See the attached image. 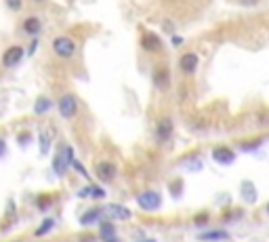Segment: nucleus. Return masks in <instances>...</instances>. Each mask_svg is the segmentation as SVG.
<instances>
[{
    "mask_svg": "<svg viewBox=\"0 0 269 242\" xmlns=\"http://www.w3.org/2000/svg\"><path fill=\"white\" fill-rule=\"evenodd\" d=\"M101 215H103V209H91V211H86V213L80 217V226L88 228V226L97 224L99 219H101Z\"/></svg>",
    "mask_w": 269,
    "mask_h": 242,
    "instance_id": "15",
    "label": "nucleus"
},
{
    "mask_svg": "<svg viewBox=\"0 0 269 242\" xmlns=\"http://www.w3.org/2000/svg\"><path fill=\"white\" fill-rule=\"evenodd\" d=\"M194 221H196V226H202V224H206L208 221V215L206 213H200L196 219H194Z\"/></svg>",
    "mask_w": 269,
    "mask_h": 242,
    "instance_id": "23",
    "label": "nucleus"
},
{
    "mask_svg": "<svg viewBox=\"0 0 269 242\" xmlns=\"http://www.w3.org/2000/svg\"><path fill=\"white\" fill-rule=\"evenodd\" d=\"M24 55H26L24 47L13 45V47H9V49L3 53V65H5L7 70H11V68H15V65H19V63H21Z\"/></svg>",
    "mask_w": 269,
    "mask_h": 242,
    "instance_id": "5",
    "label": "nucleus"
},
{
    "mask_svg": "<svg viewBox=\"0 0 269 242\" xmlns=\"http://www.w3.org/2000/svg\"><path fill=\"white\" fill-rule=\"evenodd\" d=\"M141 49L145 53H160L162 51V42H160V38L156 34L147 32V34L141 36Z\"/></svg>",
    "mask_w": 269,
    "mask_h": 242,
    "instance_id": "11",
    "label": "nucleus"
},
{
    "mask_svg": "<svg viewBox=\"0 0 269 242\" xmlns=\"http://www.w3.org/2000/svg\"><path fill=\"white\" fill-rule=\"evenodd\" d=\"M5 5L11 9V11H21V7H24V0H5Z\"/></svg>",
    "mask_w": 269,
    "mask_h": 242,
    "instance_id": "22",
    "label": "nucleus"
},
{
    "mask_svg": "<svg viewBox=\"0 0 269 242\" xmlns=\"http://www.w3.org/2000/svg\"><path fill=\"white\" fill-rule=\"evenodd\" d=\"M151 80H153V86H156V89L164 91L166 86L170 84V72H168L166 65H158V68L153 70V74H151Z\"/></svg>",
    "mask_w": 269,
    "mask_h": 242,
    "instance_id": "10",
    "label": "nucleus"
},
{
    "mask_svg": "<svg viewBox=\"0 0 269 242\" xmlns=\"http://www.w3.org/2000/svg\"><path fill=\"white\" fill-rule=\"evenodd\" d=\"M181 185H183V183H181V181H179V179H177V181L172 183V188H170V192H172V196H179V194H181Z\"/></svg>",
    "mask_w": 269,
    "mask_h": 242,
    "instance_id": "24",
    "label": "nucleus"
},
{
    "mask_svg": "<svg viewBox=\"0 0 269 242\" xmlns=\"http://www.w3.org/2000/svg\"><path fill=\"white\" fill-rule=\"evenodd\" d=\"M240 3H242V5H246V7H251V5H257L259 0H240Z\"/></svg>",
    "mask_w": 269,
    "mask_h": 242,
    "instance_id": "29",
    "label": "nucleus"
},
{
    "mask_svg": "<svg viewBox=\"0 0 269 242\" xmlns=\"http://www.w3.org/2000/svg\"><path fill=\"white\" fill-rule=\"evenodd\" d=\"M153 135H156V141H158V143L168 141V139H170V135H172V120H170L168 116L160 118V120H158V124H156Z\"/></svg>",
    "mask_w": 269,
    "mask_h": 242,
    "instance_id": "9",
    "label": "nucleus"
},
{
    "mask_svg": "<svg viewBox=\"0 0 269 242\" xmlns=\"http://www.w3.org/2000/svg\"><path fill=\"white\" fill-rule=\"evenodd\" d=\"M74 164V150L70 143H61L57 154H55V158H53V171L57 175H65L67 169H70Z\"/></svg>",
    "mask_w": 269,
    "mask_h": 242,
    "instance_id": "1",
    "label": "nucleus"
},
{
    "mask_svg": "<svg viewBox=\"0 0 269 242\" xmlns=\"http://www.w3.org/2000/svg\"><path fill=\"white\" fill-rule=\"evenodd\" d=\"M172 45H175V47L183 45V38H181V36H172Z\"/></svg>",
    "mask_w": 269,
    "mask_h": 242,
    "instance_id": "28",
    "label": "nucleus"
},
{
    "mask_svg": "<svg viewBox=\"0 0 269 242\" xmlns=\"http://www.w3.org/2000/svg\"><path fill=\"white\" fill-rule=\"evenodd\" d=\"M265 211H267V215H269V204H267V209H265Z\"/></svg>",
    "mask_w": 269,
    "mask_h": 242,
    "instance_id": "33",
    "label": "nucleus"
},
{
    "mask_svg": "<svg viewBox=\"0 0 269 242\" xmlns=\"http://www.w3.org/2000/svg\"><path fill=\"white\" fill-rule=\"evenodd\" d=\"M34 3H44V0H34Z\"/></svg>",
    "mask_w": 269,
    "mask_h": 242,
    "instance_id": "31",
    "label": "nucleus"
},
{
    "mask_svg": "<svg viewBox=\"0 0 269 242\" xmlns=\"http://www.w3.org/2000/svg\"><path fill=\"white\" fill-rule=\"evenodd\" d=\"M51 107H53V101H51L49 97H38L36 103H34V114L42 116V114H47Z\"/></svg>",
    "mask_w": 269,
    "mask_h": 242,
    "instance_id": "17",
    "label": "nucleus"
},
{
    "mask_svg": "<svg viewBox=\"0 0 269 242\" xmlns=\"http://www.w3.org/2000/svg\"><path fill=\"white\" fill-rule=\"evenodd\" d=\"M95 175H97L101 181H114L116 175H118V169H116L114 162L101 160V162H97V166H95Z\"/></svg>",
    "mask_w": 269,
    "mask_h": 242,
    "instance_id": "8",
    "label": "nucleus"
},
{
    "mask_svg": "<svg viewBox=\"0 0 269 242\" xmlns=\"http://www.w3.org/2000/svg\"><path fill=\"white\" fill-rule=\"evenodd\" d=\"M53 51H55V55L61 57V59H70V57H74V53H76V42H74V38H70V36H57V38L53 40Z\"/></svg>",
    "mask_w": 269,
    "mask_h": 242,
    "instance_id": "3",
    "label": "nucleus"
},
{
    "mask_svg": "<svg viewBox=\"0 0 269 242\" xmlns=\"http://www.w3.org/2000/svg\"><path fill=\"white\" fill-rule=\"evenodd\" d=\"M259 145H261V141H255V143H244V145H242V150H244V152H251V150H257Z\"/></svg>",
    "mask_w": 269,
    "mask_h": 242,
    "instance_id": "26",
    "label": "nucleus"
},
{
    "mask_svg": "<svg viewBox=\"0 0 269 242\" xmlns=\"http://www.w3.org/2000/svg\"><path fill=\"white\" fill-rule=\"evenodd\" d=\"M213 160L219 162V164H223V166H227V164H232V162L236 160V154H234L229 147L221 145V147H215V150H213Z\"/></svg>",
    "mask_w": 269,
    "mask_h": 242,
    "instance_id": "12",
    "label": "nucleus"
},
{
    "mask_svg": "<svg viewBox=\"0 0 269 242\" xmlns=\"http://www.w3.org/2000/svg\"><path fill=\"white\" fill-rule=\"evenodd\" d=\"M36 49H38V40L34 38V40H32V45H30V51H28V53H30V55H34V53H36Z\"/></svg>",
    "mask_w": 269,
    "mask_h": 242,
    "instance_id": "27",
    "label": "nucleus"
},
{
    "mask_svg": "<svg viewBox=\"0 0 269 242\" xmlns=\"http://www.w3.org/2000/svg\"><path fill=\"white\" fill-rule=\"evenodd\" d=\"M103 215L107 217V219H111V221H128V219L132 217V213L126 209V207H122V204H105L103 207Z\"/></svg>",
    "mask_w": 269,
    "mask_h": 242,
    "instance_id": "6",
    "label": "nucleus"
},
{
    "mask_svg": "<svg viewBox=\"0 0 269 242\" xmlns=\"http://www.w3.org/2000/svg\"><path fill=\"white\" fill-rule=\"evenodd\" d=\"M21 30H24L28 36H36L40 30H42V21H40V17H28L26 21H24V26H21Z\"/></svg>",
    "mask_w": 269,
    "mask_h": 242,
    "instance_id": "13",
    "label": "nucleus"
},
{
    "mask_svg": "<svg viewBox=\"0 0 269 242\" xmlns=\"http://www.w3.org/2000/svg\"><path fill=\"white\" fill-rule=\"evenodd\" d=\"M40 147H42V154H47L49 152V133L47 131H40Z\"/></svg>",
    "mask_w": 269,
    "mask_h": 242,
    "instance_id": "21",
    "label": "nucleus"
},
{
    "mask_svg": "<svg viewBox=\"0 0 269 242\" xmlns=\"http://www.w3.org/2000/svg\"><path fill=\"white\" fill-rule=\"evenodd\" d=\"M198 63H200V57H198V53H185V55H181L179 57V70H181L185 76H191V74H196V70H198Z\"/></svg>",
    "mask_w": 269,
    "mask_h": 242,
    "instance_id": "7",
    "label": "nucleus"
},
{
    "mask_svg": "<svg viewBox=\"0 0 269 242\" xmlns=\"http://www.w3.org/2000/svg\"><path fill=\"white\" fill-rule=\"evenodd\" d=\"M134 200H137L139 209H143L147 213H153V211H158L162 207V196L156 190H143V192H139L137 196H134Z\"/></svg>",
    "mask_w": 269,
    "mask_h": 242,
    "instance_id": "2",
    "label": "nucleus"
},
{
    "mask_svg": "<svg viewBox=\"0 0 269 242\" xmlns=\"http://www.w3.org/2000/svg\"><path fill=\"white\" fill-rule=\"evenodd\" d=\"M240 196L244 198L246 202H257V190H255V185H253V181H242V185H240Z\"/></svg>",
    "mask_w": 269,
    "mask_h": 242,
    "instance_id": "14",
    "label": "nucleus"
},
{
    "mask_svg": "<svg viewBox=\"0 0 269 242\" xmlns=\"http://www.w3.org/2000/svg\"><path fill=\"white\" fill-rule=\"evenodd\" d=\"M143 242H156V240H143Z\"/></svg>",
    "mask_w": 269,
    "mask_h": 242,
    "instance_id": "32",
    "label": "nucleus"
},
{
    "mask_svg": "<svg viewBox=\"0 0 269 242\" xmlns=\"http://www.w3.org/2000/svg\"><path fill=\"white\" fill-rule=\"evenodd\" d=\"M55 228V219H51V217H47V219H44V221L40 224V228L36 230V236L38 238H42V236H47L51 230Z\"/></svg>",
    "mask_w": 269,
    "mask_h": 242,
    "instance_id": "20",
    "label": "nucleus"
},
{
    "mask_svg": "<svg viewBox=\"0 0 269 242\" xmlns=\"http://www.w3.org/2000/svg\"><path fill=\"white\" fill-rule=\"evenodd\" d=\"M101 240H109V238H116V228L111 221H101V232H99Z\"/></svg>",
    "mask_w": 269,
    "mask_h": 242,
    "instance_id": "19",
    "label": "nucleus"
},
{
    "mask_svg": "<svg viewBox=\"0 0 269 242\" xmlns=\"http://www.w3.org/2000/svg\"><path fill=\"white\" fill-rule=\"evenodd\" d=\"M103 242H118L116 238H109V240H103Z\"/></svg>",
    "mask_w": 269,
    "mask_h": 242,
    "instance_id": "30",
    "label": "nucleus"
},
{
    "mask_svg": "<svg viewBox=\"0 0 269 242\" xmlns=\"http://www.w3.org/2000/svg\"><path fill=\"white\" fill-rule=\"evenodd\" d=\"M57 107H59V114H61L63 118H74L76 112H78V101H76V97H74L72 93H65V95L59 99Z\"/></svg>",
    "mask_w": 269,
    "mask_h": 242,
    "instance_id": "4",
    "label": "nucleus"
},
{
    "mask_svg": "<svg viewBox=\"0 0 269 242\" xmlns=\"http://www.w3.org/2000/svg\"><path fill=\"white\" fill-rule=\"evenodd\" d=\"M72 166H74V169H76L80 175H84V179H88V173H86V169H84L80 162H76V160H74V164H72Z\"/></svg>",
    "mask_w": 269,
    "mask_h": 242,
    "instance_id": "25",
    "label": "nucleus"
},
{
    "mask_svg": "<svg viewBox=\"0 0 269 242\" xmlns=\"http://www.w3.org/2000/svg\"><path fill=\"white\" fill-rule=\"evenodd\" d=\"M78 196H80V198H88V196H93V198H103L105 192H103L101 188H97V185H86V188H82V190L78 192Z\"/></svg>",
    "mask_w": 269,
    "mask_h": 242,
    "instance_id": "18",
    "label": "nucleus"
},
{
    "mask_svg": "<svg viewBox=\"0 0 269 242\" xmlns=\"http://www.w3.org/2000/svg\"><path fill=\"white\" fill-rule=\"evenodd\" d=\"M200 240H206V242H219V240H227L229 234L225 230H210V232H202L198 234Z\"/></svg>",
    "mask_w": 269,
    "mask_h": 242,
    "instance_id": "16",
    "label": "nucleus"
}]
</instances>
